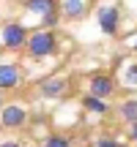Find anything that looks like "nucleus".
Returning a JSON list of instances; mask_svg holds the SVG:
<instances>
[{
    "label": "nucleus",
    "mask_w": 137,
    "mask_h": 147,
    "mask_svg": "<svg viewBox=\"0 0 137 147\" xmlns=\"http://www.w3.org/2000/svg\"><path fill=\"white\" fill-rule=\"evenodd\" d=\"M44 25H47V27H52V25H55V11H49V14H44Z\"/></svg>",
    "instance_id": "ddd939ff"
},
{
    "label": "nucleus",
    "mask_w": 137,
    "mask_h": 147,
    "mask_svg": "<svg viewBox=\"0 0 137 147\" xmlns=\"http://www.w3.org/2000/svg\"><path fill=\"white\" fill-rule=\"evenodd\" d=\"M0 147H19V144H16V142H3Z\"/></svg>",
    "instance_id": "f3484780"
},
{
    "label": "nucleus",
    "mask_w": 137,
    "mask_h": 147,
    "mask_svg": "<svg viewBox=\"0 0 137 147\" xmlns=\"http://www.w3.org/2000/svg\"><path fill=\"white\" fill-rule=\"evenodd\" d=\"M27 11L30 14H49V11H55V0H27Z\"/></svg>",
    "instance_id": "6e6552de"
},
{
    "label": "nucleus",
    "mask_w": 137,
    "mask_h": 147,
    "mask_svg": "<svg viewBox=\"0 0 137 147\" xmlns=\"http://www.w3.org/2000/svg\"><path fill=\"white\" fill-rule=\"evenodd\" d=\"M82 104L88 106L90 112H96V115H101V112H107V106H104V98H96V95H88V98H85Z\"/></svg>",
    "instance_id": "9b49d317"
},
{
    "label": "nucleus",
    "mask_w": 137,
    "mask_h": 147,
    "mask_svg": "<svg viewBox=\"0 0 137 147\" xmlns=\"http://www.w3.org/2000/svg\"><path fill=\"white\" fill-rule=\"evenodd\" d=\"M3 44L11 49H19L22 44H27V30L19 25V22H8L3 27Z\"/></svg>",
    "instance_id": "f03ea898"
},
{
    "label": "nucleus",
    "mask_w": 137,
    "mask_h": 147,
    "mask_svg": "<svg viewBox=\"0 0 137 147\" xmlns=\"http://www.w3.org/2000/svg\"><path fill=\"white\" fill-rule=\"evenodd\" d=\"M27 47H30V55H33V57H47V55L55 52V36H52L49 30H44V33H33Z\"/></svg>",
    "instance_id": "f257e3e1"
},
{
    "label": "nucleus",
    "mask_w": 137,
    "mask_h": 147,
    "mask_svg": "<svg viewBox=\"0 0 137 147\" xmlns=\"http://www.w3.org/2000/svg\"><path fill=\"white\" fill-rule=\"evenodd\" d=\"M99 22H101V30H104L107 36H112V33L118 30V8H101Z\"/></svg>",
    "instance_id": "423d86ee"
},
{
    "label": "nucleus",
    "mask_w": 137,
    "mask_h": 147,
    "mask_svg": "<svg viewBox=\"0 0 137 147\" xmlns=\"http://www.w3.org/2000/svg\"><path fill=\"white\" fill-rule=\"evenodd\" d=\"M121 115H123V120H129V123H134V120H137V98L126 101V104L121 106Z\"/></svg>",
    "instance_id": "9d476101"
},
{
    "label": "nucleus",
    "mask_w": 137,
    "mask_h": 147,
    "mask_svg": "<svg viewBox=\"0 0 137 147\" xmlns=\"http://www.w3.org/2000/svg\"><path fill=\"white\" fill-rule=\"evenodd\" d=\"M63 11H66V16H82V11H85V3H82V0H66Z\"/></svg>",
    "instance_id": "1a4fd4ad"
},
{
    "label": "nucleus",
    "mask_w": 137,
    "mask_h": 147,
    "mask_svg": "<svg viewBox=\"0 0 137 147\" xmlns=\"http://www.w3.org/2000/svg\"><path fill=\"white\" fill-rule=\"evenodd\" d=\"M112 79L110 76H93L90 79V95H96V98H107V95L112 93Z\"/></svg>",
    "instance_id": "39448f33"
},
{
    "label": "nucleus",
    "mask_w": 137,
    "mask_h": 147,
    "mask_svg": "<svg viewBox=\"0 0 137 147\" xmlns=\"http://www.w3.org/2000/svg\"><path fill=\"white\" fill-rule=\"evenodd\" d=\"M96 147H118V142H115V139H101Z\"/></svg>",
    "instance_id": "4468645a"
},
{
    "label": "nucleus",
    "mask_w": 137,
    "mask_h": 147,
    "mask_svg": "<svg viewBox=\"0 0 137 147\" xmlns=\"http://www.w3.org/2000/svg\"><path fill=\"white\" fill-rule=\"evenodd\" d=\"M0 123H3V125H8V128L22 125V123H25V109H22V106H16V104L3 106V109H0Z\"/></svg>",
    "instance_id": "7ed1b4c3"
},
{
    "label": "nucleus",
    "mask_w": 137,
    "mask_h": 147,
    "mask_svg": "<svg viewBox=\"0 0 137 147\" xmlns=\"http://www.w3.org/2000/svg\"><path fill=\"white\" fill-rule=\"evenodd\" d=\"M44 147H71V142H68L66 136H49Z\"/></svg>",
    "instance_id": "f8f14e48"
},
{
    "label": "nucleus",
    "mask_w": 137,
    "mask_h": 147,
    "mask_svg": "<svg viewBox=\"0 0 137 147\" xmlns=\"http://www.w3.org/2000/svg\"><path fill=\"white\" fill-rule=\"evenodd\" d=\"M19 82V68L14 63H0V90H11Z\"/></svg>",
    "instance_id": "20e7f679"
},
{
    "label": "nucleus",
    "mask_w": 137,
    "mask_h": 147,
    "mask_svg": "<svg viewBox=\"0 0 137 147\" xmlns=\"http://www.w3.org/2000/svg\"><path fill=\"white\" fill-rule=\"evenodd\" d=\"M132 139H134V142H137V120L132 123Z\"/></svg>",
    "instance_id": "dca6fc26"
},
{
    "label": "nucleus",
    "mask_w": 137,
    "mask_h": 147,
    "mask_svg": "<svg viewBox=\"0 0 137 147\" xmlns=\"http://www.w3.org/2000/svg\"><path fill=\"white\" fill-rule=\"evenodd\" d=\"M63 90H66V82H63V79H44V82H41V93L47 95V98L60 95Z\"/></svg>",
    "instance_id": "0eeeda50"
},
{
    "label": "nucleus",
    "mask_w": 137,
    "mask_h": 147,
    "mask_svg": "<svg viewBox=\"0 0 137 147\" xmlns=\"http://www.w3.org/2000/svg\"><path fill=\"white\" fill-rule=\"evenodd\" d=\"M134 49H137V38H134Z\"/></svg>",
    "instance_id": "a211bd4d"
},
{
    "label": "nucleus",
    "mask_w": 137,
    "mask_h": 147,
    "mask_svg": "<svg viewBox=\"0 0 137 147\" xmlns=\"http://www.w3.org/2000/svg\"><path fill=\"white\" fill-rule=\"evenodd\" d=\"M129 82H137V65H134L132 71H129Z\"/></svg>",
    "instance_id": "2eb2a0df"
}]
</instances>
